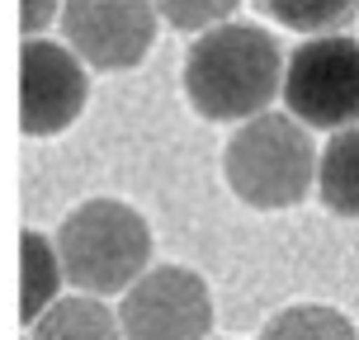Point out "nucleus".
<instances>
[{
    "instance_id": "11",
    "label": "nucleus",
    "mask_w": 359,
    "mask_h": 340,
    "mask_svg": "<svg viewBox=\"0 0 359 340\" xmlns=\"http://www.w3.org/2000/svg\"><path fill=\"white\" fill-rule=\"evenodd\" d=\"M255 5L274 24L298 29V34H336L359 10V0H255Z\"/></svg>"
},
{
    "instance_id": "2",
    "label": "nucleus",
    "mask_w": 359,
    "mask_h": 340,
    "mask_svg": "<svg viewBox=\"0 0 359 340\" xmlns=\"http://www.w3.org/2000/svg\"><path fill=\"white\" fill-rule=\"evenodd\" d=\"M57 251L81 293H118L147 274L151 232L137 208L118 198H90L57 227Z\"/></svg>"
},
{
    "instance_id": "1",
    "label": "nucleus",
    "mask_w": 359,
    "mask_h": 340,
    "mask_svg": "<svg viewBox=\"0 0 359 340\" xmlns=\"http://www.w3.org/2000/svg\"><path fill=\"white\" fill-rule=\"evenodd\" d=\"M284 90V57L279 43L255 24H217L184 57V95L189 104L213 118H255Z\"/></svg>"
},
{
    "instance_id": "13",
    "label": "nucleus",
    "mask_w": 359,
    "mask_h": 340,
    "mask_svg": "<svg viewBox=\"0 0 359 340\" xmlns=\"http://www.w3.org/2000/svg\"><path fill=\"white\" fill-rule=\"evenodd\" d=\"M241 0H156V10H161L165 24H175V29H189V34H208L217 24H227Z\"/></svg>"
},
{
    "instance_id": "14",
    "label": "nucleus",
    "mask_w": 359,
    "mask_h": 340,
    "mask_svg": "<svg viewBox=\"0 0 359 340\" xmlns=\"http://www.w3.org/2000/svg\"><path fill=\"white\" fill-rule=\"evenodd\" d=\"M53 19H57V0H24V19H19V24H24L29 38H38Z\"/></svg>"
},
{
    "instance_id": "4",
    "label": "nucleus",
    "mask_w": 359,
    "mask_h": 340,
    "mask_svg": "<svg viewBox=\"0 0 359 340\" xmlns=\"http://www.w3.org/2000/svg\"><path fill=\"white\" fill-rule=\"evenodd\" d=\"M284 104L307 128L359 123V38L322 34L307 38L284 67Z\"/></svg>"
},
{
    "instance_id": "5",
    "label": "nucleus",
    "mask_w": 359,
    "mask_h": 340,
    "mask_svg": "<svg viewBox=\"0 0 359 340\" xmlns=\"http://www.w3.org/2000/svg\"><path fill=\"white\" fill-rule=\"evenodd\" d=\"M123 340H208L213 298L208 284L184 265L147 269L118 303Z\"/></svg>"
},
{
    "instance_id": "7",
    "label": "nucleus",
    "mask_w": 359,
    "mask_h": 340,
    "mask_svg": "<svg viewBox=\"0 0 359 340\" xmlns=\"http://www.w3.org/2000/svg\"><path fill=\"white\" fill-rule=\"evenodd\" d=\"M19 123L29 137H53L62 128H72L86 109L90 95V76L86 62L62 48V43H48V38H29L24 53H19Z\"/></svg>"
},
{
    "instance_id": "10",
    "label": "nucleus",
    "mask_w": 359,
    "mask_h": 340,
    "mask_svg": "<svg viewBox=\"0 0 359 340\" xmlns=\"http://www.w3.org/2000/svg\"><path fill=\"white\" fill-rule=\"evenodd\" d=\"M62 279H67V265H62L57 241L24 232V322L29 326L57 303V284Z\"/></svg>"
},
{
    "instance_id": "9",
    "label": "nucleus",
    "mask_w": 359,
    "mask_h": 340,
    "mask_svg": "<svg viewBox=\"0 0 359 340\" xmlns=\"http://www.w3.org/2000/svg\"><path fill=\"white\" fill-rule=\"evenodd\" d=\"M34 340H123V326L95 298H57L34 322Z\"/></svg>"
},
{
    "instance_id": "8",
    "label": "nucleus",
    "mask_w": 359,
    "mask_h": 340,
    "mask_svg": "<svg viewBox=\"0 0 359 340\" xmlns=\"http://www.w3.org/2000/svg\"><path fill=\"white\" fill-rule=\"evenodd\" d=\"M317 189L331 213L359 217V123L341 128L326 142L322 161H317Z\"/></svg>"
},
{
    "instance_id": "12",
    "label": "nucleus",
    "mask_w": 359,
    "mask_h": 340,
    "mask_svg": "<svg viewBox=\"0 0 359 340\" xmlns=\"http://www.w3.org/2000/svg\"><path fill=\"white\" fill-rule=\"evenodd\" d=\"M260 340H359L350 317H341L336 307H288L265 326Z\"/></svg>"
},
{
    "instance_id": "3",
    "label": "nucleus",
    "mask_w": 359,
    "mask_h": 340,
    "mask_svg": "<svg viewBox=\"0 0 359 340\" xmlns=\"http://www.w3.org/2000/svg\"><path fill=\"white\" fill-rule=\"evenodd\" d=\"M227 184L251 208H288L312 189L317 179V147L307 123L288 114H255L236 128L222 156Z\"/></svg>"
},
{
    "instance_id": "6",
    "label": "nucleus",
    "mask_w": 359,
    "mask_h": 340,
    "mask_svg": "<svg viewBox=\"0 0 359 340\" xmlns=\"http://www.w3.org/2000/svg\"><path fill=\"white\" fill-rule=\"evenodd\" d=\"M156 0H67L62 29L72 53L100 72L137 67L156 43Z\"/></svg>"
}]
</instances>
